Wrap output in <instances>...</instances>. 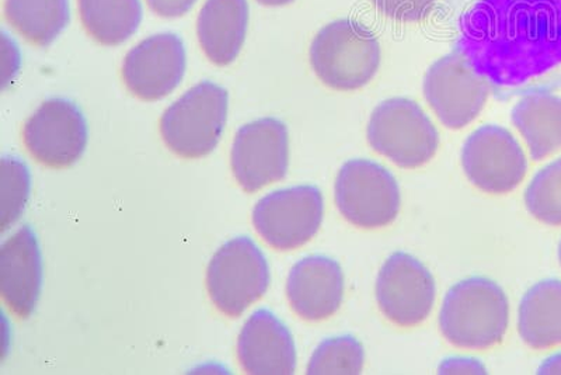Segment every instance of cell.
<instances>
[{
  "instance_id": "11",
  "label": "cell",
  "mask_w": 561,
  "mask_h": 375,
  "mask_svg": "<svg viewBox=\"0 0 561 375\" xmlns=\"http://www.w3.org/2000/svg\"><path fill=\"white\" fill-rule=\"evenodd\" d=\"M375 293L386 319L398 327L413 328L433 312L437 286L433 274L417 258L396 252L380 268Z\"/></svg>"
},
{
  "instance_id": "19",
  "label": "cell",
  "mask_w": 561,
  "mask_h": 375,
  "mask_svg": "<svg viewBox=\"0 0 561 375\" xmlns=\"http://www.w3.org/2000/svg\"><path fill=\"white\" fill-rule=\"evenodd\" d=\"M511 120L528 145L530 158L543 161L561 149V98L550 92L528 93L515 104Z\"/></svg>"
},
{
  "instance_id": "17",
  "label": "cell",
  "mask_w": 561,
  "mask_h": 375,
  "mask_svg": "<svg viewBox=\"0 0 561 375\" xmlns=\"http://www.w3.org/2000/svg\"><path fill=\"white\" fill-rule=\"evenodd\" d=\"M244 372L254 375H289L297 370L294 337L270 309H259L244 323L238 340Z\"/></svg>"
},
{
  "instance_id": "26",
  "label": "cell",
  "mask_w": 561,
  "mask_h": 375,
  "mask_svg": "<svg viewBox=\"0 0 561 375\" xmlns=\"http://www.w3.org/2000/svg\"><path fill=\"white\" fill-rule=\"evenodd\" d=\"M380 13L398 22L417 23L427 19L437 0H373Z\"/></svg>"
},
{
  "instance_id": "23",
  "label": "cell",
  "mask_w": 561,
  "mask_h": 375,
  "mask_svg": "<svg viewBox=\"0 0 561 375\" xmlns=\"http://www.w3.org/2000/svg\"><path fill=\"white\" fill-rule=\"evenodd\" d=\"M525 206L538 221L561 225V157L538 170L525 190Z\"/></svg>"
},
{
  "instance_id": "25",
  "label": "cell",
  "mask_w": 561,
  "mask_h": 375,
  "mask_svg": "<svg viewBox=\"0 0 561 375\" xmlns=\"http://www.w3.org/2000/svg\"><path fill=\"white\" fill-rule=\"evenodd\" d=\"M2 179L3 228H8L9 224L16 221L27 203L30 172L26 163L18 158H4Z\"/></svg>"
},
{
  "instance_id": "9",
  "label": "cell",
  "mask_w": 561,
  "mask_h": 375,
  "mask_svg": "<svg viewBox=\"0 0 561 375\" xmlns=\"http://www.w3.org/2000/svg\"><path fill=\"white\" fill-rule=\"evenodd\" d=\"M423 90L439 122L450 129L465 128L473 123L491 93L485 79L455 52L431 65Z\"/></svg>"
},
{
  "instance_id": "31",
  "label": "cell",
  "mask_w": 561,
  "mask_h": 375,
  "mask_svg": "<svg viewBox=\"0 0 561 375\" xmlns=\"http://www.w3.org/2000/svg\"><path fill=\"white\" fill-rule=\"evenodd\" d=\"M559 262H560V266H561V241L559 243Z\"/></svg>"
},
{
  "instance_id": "12",
  "label": "cell",
  "mask_w": 561,
  "mask_h": 375,
  "mask_svg": "<svg viewBox=\"0 0 561 375\" xmlns=\"http://www.w3.org/2000/svg\"><path fill=\"white\" fill-rule=\"evenodd\" d=\"M23 137L35 161L54 169L69 168L87 151V118L72 100L49 99L27 120Z\"/></svg>"
},
{
  "instance_id": "16",
  "label": "cell",
  "mask_w": 561,
  "mask_h": 375,
  "mask_svg": "<svg viewBox=\"0 0 561 375\" xmlns=\"http://www.w3.org/2000/svg\"><path fill=\"white\" fill-rule=\"evenodd\" d=\"M290 308L305 321L332 318L344 299V274L337 260L324 254L300 259L287 282Z\"/></svg>"
},
{
  "instance_id": "10",
  "label": "cell",
  "mask_w": 561,
  "mask_h": 375,
  "mask_svg": "<svg viewBox=\"0 0 561 375\" xmlns=\"http://www.w3.org/2000/svg\"><path fill=\"white\" fill-rule=\"evenodd\" d=\"M460 161L470 183L490 194L513 192L528 172V159L517 138L495 124L482 125L469 135Z\"/></svg>"
},
{
  "instance_id": "7",
  "label": "cell",
  "mask_w": 561,
  "mask_h": 375,
  "mask_svg": "<svg viewBox=\"0 0 561 375\" xmlns=\"http://www.w3.org/2000/svg\"><path fill=\"white\" fill-rule=\"evenodd\" d=\"M207 286L215 307L229 317L238 318L267 293V259L252 239H230L210 259Z\"/></svg>"
},
{
  "instance_id": "20",
  "label": "cell",
  "mask_w": 561,
  "mask_h": 375,
  "mask_svg": "<svg viewBox=\"0 0 561 375\" xmlns=\"http://www.w3.org/2000/svg\"><path fill=\"white\" fill-rule=\"evenodd\" d=\"M518 332L535 350L560 346L561 280H542L524 294L518 308Z\"/></svg>"
},
{
  "instance_id": "2",
  "label": "cell",
  "mask_w": 561,
  "mask_h": 375,
  "mask_svg": "<svg viewBox=\"0 0 561 375\" xmlns=\"http://www.w3.org/2000/svg\"><path fill=\"white\" fill-rule=\"evenodd\" d=\"M439 331L450 344L485 350L503 342L510 325V303L494 280L473 276L448 289L439 311Z\"/></svg>"
},
{
  "instance_id": "15",
  "label": "cell",
  "mask_w": 561,
  "mask_h": 375,
  "mask_svg": "<svg viewBox=\"0 0 561 375\" xmlns=\"http://www.w3.org/2000/svg\"><path fill=\"white\" fill-rule=\"evenodd\" d=\"M43 288V257L37 235L24 225L0 248V293L10 311L26 319Z\"/></svg>"
},
{
  "instance_id": "8",
  "label": "cell",
  "mask_w": 561,
  "mask_h": 375,
  "mask_svg": "<svg viewBox=\"0 0 561 375\" xmlns=\"http://www.w3.org/2000/svg\"><path fill=\"white\" fill-rule=\"evenodd\" d=\"M324 200L319 188L295 186L275 190L253 209L255 231L278 250H294L319 232L323 223Z\"/></svg>"
},
{
  "instance_id": "22",
  "label": "cell",
  "mask_w": 561,
  "mask_h": 375,
  "mask_svg": "<svg viewBox=\"0 0 561 375\" xmlns=\"http://www.w3.org/2000/svg\"><path fill=\"white\" fill-rule=\"evenodd\" d=\"M79 10L90 36L104 45L131 38L144 14L140 0H79Z\"/></svg>"
},
{
  "instance_id": "27",
  "label": "cell",
  "mask_w": 561,
  "mask_h": 375,
  "mask_svg": "<svg viewBox=\"0 0 561 375\" xmlns=\"http://www.w3.org/2000/svg\"><path fill=\"white\" fill-rule=\"evenodd\" d=\"M438 374H488V368L479 359L469 356H453L444 359L438 366Z\"/></svg>"
},
{
  "instance_id": "21",
  "label": "cell",
  "mask_w": 561,
  "mask_h": 375,
  "mask_svg": "<svg viewBox=\"0 0 561 375\" xmlns=\"http://www.w3.org/2000/svg\"><path fill=\"white\" fill-rule=\"evenodd\" d=\"M9 23L30 43L51 45L70 22L69 0H7Z\"/></svg>"
},
{
  "instance_id": "14",
  "label": "cell",
  "mask_w": 561,
  "mask_h": 375,
  "mask_svg": "<svg viewBox=\"0 0 561 375\" xmlns=\"http://www.w3.org/2000/svg\"><path fill=\"white\" fill-rule=\"evenodd\" d=\"M187 55L183 39L173 33L157 34L140 42L125 57L123 78L135 96L167 98L182 83Z\"/></svg>"
},
{
  "instance_id": "30",
  "label": "cell",
  "mask_w": 561,
  "mask_h": 375,
  "mask_svg": "<svg viewBox=\"0 0 561 375\" xmlns=\"http://www.w3.org/2000/svg\"><path fill=\"white\" fill-rule=\"evenodd\" d=\"M265 7H285V4L293 3L294 0H259Z\"/></svg>"
},
{
  "instance_id": "5",
  "label": "cell",
  "mask_w": 561,
  "mask_h": 375,
  "mask_svg": "<svg viewBox=\"0 0 561 375\" xmlns=\"http://www.w3.org/2000/svg\"><path fill=\"white\" fill-rule=\"evenodd\" d=\"M229 96L219 84L205 81L188 90L164 112V143L179 157H207L217 148L227 125Z\"/></svg>"
},
{
  "instance_id": "13",
  "label": "cell",
  "mask_w": 561,
  "mask_h": 375,
  "mask_svg": "<svg viewBox=\"0 0 561 375\" xmlns=\"http://www.w3.org/2000/svg\"><path fill=\"white\" fill-rule=\"evenodd\" d=\"M232 170L248 193L284 179L289 167V134L280 120L268 117L243 125L234 137Z\"/></svg>"
},
{
  "instance_id": "3",
  "label": "cell",
  "mask_w": 561,
  "mask_h": 375,
  "mask_svg": "<svg viewBox=\"0 0 561 375\" xmlns=\"http://www.w3.org/2000/svg\"><path fill=\"white\" fill-rule=\"evenodd\" d=\"M382 59L377 36L363 23L340 19L313 38L310 64L325 87L353 92L367 87Z\"/></svg>"
},
{
  "instance_id": "6",
  "label": "cell",
  "mask_w": 561,
  "mask_h": 375,
  "mask_svg": "<svg viewBox=\"0 0 561 375\" xmlns=\"http://www.w3.org/2000/svg\"><path fill=\"white\" fill-rule=\"evenodd\" d=\"M334 198L340 214L363 229L388 227L402 206L398 180L382 164L369 159H351L340 168Z\"/></svg>"
},
{
  "instance_id": "1",
  "label": "cell",
  "mask_w": 561,
  "mask_h": 375,
  "mask_svg": "<svg viewBox=\"0 0 561 375\" xmlns=\"http://www.w3.org/2000/svg\"><path fill=\"white\" fill-rule=\"evenodd\" d=\"M454 52L499 100L561 88V0H444Z\"/></svg>"
},
{
  "instance_id": "4",
  "label": "cell",
  "mask_w": 561,
  "mask_h": 375,
  "mask_svg": "<svg viewBox=\"0 0 561 375\" xmlns=\"http://www.w3.org/2000/svg\"><path fill=\"white\" fill-rule=\"evenodd\" d=\"M367 138L374 151L403 169L428 163L439 148V134L423 107L408 98L385 100L370 114Z\"/></svg>"
},
{
  "instance_id": "29",
  "label": "cell",
  "mask_w": 561,
  "mask_h": 375,
  "mask_svg": "<svg viewBox=\"0 0 561 375\" xmlns=\"http://www.w3.org/2000/svg\"><path fill=\"white\" fill-rule=\"evenodd\" d=\"M540 375H553L561 374V352L552 354L548 359L543 360L538 368Z\"/></svg>"
},
{
  "instance_id": "18",
  "label": "cell",
  "mask_w": 561,
  "mask_h": 375,
  "mask_svg": "<svg viewBox=\"0 0 561 375\" xmlns=\"http://www.w3.org/2000/svg\"><path fill=\"white\" fill-rule=\"evenodd\" d=\"M248 0H207L199 12L197 32L204 53L225 67L239 57L248 33Z\"/></svg>"
},
{
  "instance_id": "24",
  "label": "cell",
  "mask_w": 561,
  "mask_h": 375,
  "mask_svg": "<svg viewBox=\"0 0 561 375\" xmlns=\"http://www.w3.org/2000/svg\"><path fill=\"white\" fill-rule=\"evenodd\" d=\"M365 352L363 343L353 334L323 340L310 357L308 374H359Z\"/></svg>"
},
{
  "instance_id": "28",
  "label": "cell",
  "mask_w": 561,
  "mask_h": 375,
  "mask_svg": "<svg viewBox=\"0 0 561 375\" xmlns=\"http://www.w3.org/2000/svg\"><path fill=\"white\" fill-rule=\"evenodd\" d=\"M147 2L159 16L173 19L188 13L197 0H147Z\"/></svg>"
}]
</instances>
